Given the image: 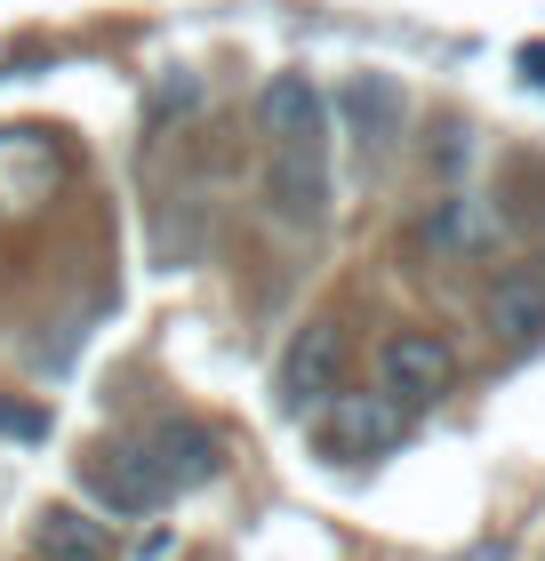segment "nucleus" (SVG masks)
Returning <instances> with one entry per match:
<instances>
[{
    "label": "nucleus",
    "instance_id": "obj_1",
    "mask_svg": "<svg viewBox=\"0 0 545 561\" xmlns=\"http://www.w3.org/2000/svg\"><path fill=\"white\" fill-rule=\"evenodd\" d=\"M265 209L289 233H321L329 217V105L305 72L265 81Z\"/></svg>",
    "mask_w": 545,
    "mask_h": 561
},
{
    "label": "nucleus",
    "instance_id": "obj_2",
    "mask_svg": "<svg viewBox=\"0 0 545 561\" xmlns=\"http://www.w3.org/2000/svg\"><path fill=\"white\" fill-rule=\"evenodd\" d=\"M217 466H225L217 433L193 425V417H169V425H152V433H137V442H121V449L96 457L89 490L105 505H121V514H152V505H169L177 490H201Z\"/></svg>",
    "mask_w": 545,
    "mask_h": 561
},
{
    "label": "nucleus",
    "instance_id": "obj_3",
    "mask_svg": "<svg viewBox=\"0 0 545 561\" xmlns=\"http://www.w3.org/2000/svg\"><path fill=\"white\" fill-rule=\"evenodd\" d=\"M314 442H321L329 466H377V457L401 442V401L385 386L377 393H345L337 386V401L314 417Z\"/></svg>",
    "mask_w": 545,
    "mask_h": 561
},
{
    "label": "nucleus",
    "instance_id": "obj_4",
    "mask_svg": "<svg viewBox=\"0 0 545 561\" xmlns=\"http://www.w3.org/2000/svg\"><path fill=\"white\" fill-rule=\"evenodd\" d=\"M337 377H345V329L337 321H305L289 353H281V417H321L337 401Z\"/></svg>",
    "mask_w": 545,
    "mask_h": 561
},
{
    "label": "nucleus",
    "instance_id": "obj_5",
    "mask_svg": "<svg viewBox=\"0 0 545 561\" xmlns=\"http://www.w3.org/2000/svg\"><path fill=\"white\" fill-rule=\"evenodd\" d=\"M377 369H385V393H394L401 410H425V401H441V393H450L457 353L441 345V337H425V329H401V337H385Z\"/></svg>",
    "mask_w": 545,
    "mask_h": 561
},
{
    "label": "nucleus",
    "instance_id": "obj_6",
    "mask_svg": "<svg viewBox=\"0 0 545 561\" xmlns=\"http://www.w3.org/2000/svg\"><path fill=\"white\" fill-rule=\"evenodd\" d=\"M337 121H345L361 161H377V152H394V137H401L409 96H401V81H385V72H353V81L337 89Z\"/></svg>",
    "mask_w": 545,
    "mask_h": 561
},
{
    "label": "nucleus",
    "instance_id": "obj_7",
    "mask_svg": "<svg viewBox=\"0 0 545 561\" xmlns=\"http://www.w3.org/2000/svg\"><path fill=\"white\" fill-rule=\"evenodd\" d=\"M33 553L41 561H113V529L81 514V505H48L33 522Z\"/></svg>",
    "mask_w": 545,
    "mask_h": 561
},
{
    "label": "nucleus",
    "instance_id": "obj_8",
    "mask_svg": "<svg viewBox=\"0 0 545 561\" xmlns=\"http://www.w3.org/2000/svg\"><path fill=\"white\" fill-rule=\"evenodd\" d=\"M489 337H498L506 353H522V345H537V337H545V280L513 273L506 289L489 297Z\"/></svg>",
    "mask_w": 545,
    "mask_h": 561
},
{
    "label": "nucleus",
    "instance_id": "obj_9",
    "mask_svg": "<svg viewBox=\"0 0 545 561\" xmlns=\"http://www.w3.org/2000/svg\"><path fill=\"white\" fill-rule=\"evenodd\" d=\"M498 241V225H489V209L474 193H450V201H433V217H425V249H441V257H474V249Z\"/></svg>",
    "mask_w": 545,
    "mask_h": 561
},
{
    "label": "nucleus",
    "instance_id": "obj_10",
    "mask_svg": "<svg viewBox=\"0 0 545 561\" xmlns=\"http://www.w3.org/2000/svg\"><path fill=\"white\" fill-rule=\"evenodd\" d=\"M0 433H9V442H41L48 410H33V401H0Z\"/></svg>",
    "mask_w": 545,
    "mask_h": 561
},
{
    "label": "nucleus",
    "instance_id": "obj_11",
    "mask_svg": "<svg viewBox=\"0 0 545 561\" xmlns=\"http://www.w3.org/2000/svg\"><path fill=\"white\" fill-rule=\"evenodd\" d=\"M433 161H441V169L474 161V129H441V145H433Z\"/></svg>",
    "mask_w": 545,
    "mask_h": 561
},
{
    "label": "nucleus",
    "instance_id": "obj_12",
    "mask_svg": "<svg viewBox=\"0 0 545 561\" xmlns=\"http://www.w3.org/2000/svg\"><path fill=\"white\" fill-rule=\"evenodd\" d=\"M522 81H537V89H545V41H530V48H522Z\"/></svg>",
    "mask_w": 545,
    "mask_h": 561
},
{
    "label": "nucleus",
    "instance_id": "obj_13",
    "mask_svg": "<svg viewBox=\"0 0 545 561\" xmlns=\"http://www.w3.org/2000/svg\"><path fill=\"white\" fill-rule=\"evenodd\" d=\"M457 561H513V553H506V538H481L474 553H457Z\"/></svg>",
    "mask_w": 545,
    "mask_h": 561
}]
</instances>
